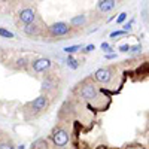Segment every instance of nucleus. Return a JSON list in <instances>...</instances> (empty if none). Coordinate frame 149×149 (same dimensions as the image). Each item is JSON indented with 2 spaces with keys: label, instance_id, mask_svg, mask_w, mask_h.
<instances>
[{
  "label": "nucleus",
  "instance_id": "f257e3e1",
  "mask_svg": "<svg viewBox=\"0 0 149 149\" xmlns=\"http://www.w3.org/2000/svg\"><path fill=\"white\" fill-rule=\"evenodd\" d=\"M79 94L82 98H85L88 102H94L97 98H100V91H98V88L94 84H84Z\"/></svg>",
  "mask_w": 149,
  "mask_h": 149
},
{
  "label": "nucleus",
  "instance_id": "f03ea898",
  "mask_svg": "<svg viewBox=\"0 0 149 149\" xmlns=\"http://www.w3.org/2000/svg\"><path fill=\"white\" fill-rule=\"evenodd\" d=\"M29 106H30V110L33 113H42V112L46 110L48 106H49V98H48L46 94H40L39 97H36L31 103H29Z\"/></svg>",
  "mask_w": 149,
  "mask_h": 149
},
{
  "label": "nucleus",
  "instance_id": "7ed1b4c3",
  "mask_svg": "<svg viewBox=\"0 0 149 149\" xmlns=\"http://www.w3.org/2000/svg\"><path fill=\"white\" fill-rule=\"evenodd\" d=\"M36 18H37V15H36V10L33 8H29L27 6V8L19 9V12H18V21L21 24H24V26L34 24L36 22Z\"/></svg>",
  "mask_w": 149,
  "mask_h": 149
},
{
  "label": "nucleus",
  "instance_id": "20e7f679",
  "mask_svg": "<svg viewBox=\"0 0 149 149\" xmlns=\"http://www.w3.org/2000/svg\"><path fill=\"white\" fill-rule=\"evenodd\" d=\"M49 33L55 37H63V36H67L70 33V24L69 22H64V21H58V22H54L52 26H49Z\"/></svg>",
  "mask_w": 149,
  "mask_h": 149
},
{
  "label": "nucleus",
  "instance_id": "39448f33",
  "mask_svg": "<svg viewBox=\"0 0 149 149\" xmlns=\"http://www.w3.org/2000/svg\"><path fill=\"white\" fill-rule=\"evenodd\" d=\"M52 142H54V145L58 146V148L67 146V143H69V133H67L64 128L57 127V128L52 131Z\"/></svg>",
  "mask_w": 149,
  "mask_h": 149
},
{
  "label": "nucleus",
  "instance_id": "423d86ee",
  "mask_svg": "<svg viewBox=\"0 0 149 149\" xmlns=\"http://www.w3.org/2000/svg\"><path fill=\"white\" fill-rule=\"evenodd\" d=\"M51 60L46 58V57H39L31 61V69L36 72V73H42V72H46L49 67H51Z\"/></svg>",
  "mask_w": 149,
  "mask_h": 149
},
{
  "label": "nucleus",
  "instance_id": "0eeeda50",
  "mask_svg": "<svg viewBox=\"0 0 149 149\" xmlns=\"http://www.w3.org/2000/svg\"><path fill=\"white\" fill-rule=\"evenodd\" d=\"M112 76H113V74H112V70H110V69L102 67V69L95 70V73H94V81L98 82V84H109L110 79H112Z\"/></svg>",
  "mask_w": 149,
  "mask_h": 149
},
{
  "label": "nucleus",
  "instance_id": "6e6552de",
  "mask_svg": "<svg viewBox=\"0 0 149 149\" xmlns=\"http://www.w3.org/2000/svg\"><path fill=\"white\" fill-rule=\"evenodd\" d=\"M116 2L115 0H100V2H97V9L100 12H110L116 8Z\"/></svg>",
  "mask_w": 149,
  "mask_h": 149
},
{
  "label": "nucleus",
  "instance_id": "1a4fd4ad",
  "mask_svg": "<svg viewBox=\"0 0 149 149\" xmlns=\"http://www.w3.org/2000/svg\"><path fill=\"white\" fill-rule=\"evenodd\" d=\"M55 86H57V82H55V79H54L52 76H46V78L42 81V91H45V93L54 90Z\"/></svg>",
  "mask_w": 149,
  "mask_h": 149
},
{
  "label": "nucleus",
  "instance_id": "9d476101",
  "mask_svg": "<svg viewBox=\"0 0 149 149\" xmlns=\"http://www.w3.org/2000/svg\"><path fill=\"white\" fill-rule=\"evenodd\" d=\"M85 22H86V17L85 15H74L69 21V24L73 26V27H82V26H85Z\"/></svg>",
  "mask_w": 149,
  "mask_h": 149
},
{
  "label": "nucleus",
  "instance_id": "9b49d317",
  "mask_svg": "<svg viewBox=\"0 0 149 149\" xmlns=\"http://www.w3.org/2000/svg\"><path fill=\"white\" fill-rule=\"evenodd\" d=\"M22 31L26 33L27 36H37L39 34V26L34 22V24H29V26H24Z\"/></svg>",
  "mask_w": 149,
  "mask_h": 149
},
{
  "label": "nucleus",
  "instance_id": "f8f14e48",
  "mask_svg": "<svg viewBox=\"0 0 149 149\" xmlns=\"http://www.w3.org/2000/svg\"><path fill=\"white\" fill-rule=\"evenodd\" d=\"M66 64H67V67L69 69H72V70H76L78 67H79V61L74 58L73 55H67V58H66Z\"/></svg>",
  "mask_w": 149,
  "mask_h": 149
},
{
  "label": "nucleus",
  "instance_id": "ddd939ff",
  "mask_svg": "<svg viewBox=\"0 0 149 149\" xmlns=\"http://www.w3.org/2000/svg\"><path fill=\"white\" fill-rule=\"evenodd\" d=\"M82 48H84L82 45H72V46H66L63 51H64V54H67V55H73V54L82 51Z\"/></svg>",
  "mask_w": 149,
  "mask_h": 149
},
{
  "label": "nucleus",
  "instance_id": "4468645a",
  "mask_svg": "<svg viewBox=\"0 0 149 149\" xmlns=\"http://www.w3.org/2000/svg\"><path fill=\"white\" fill-rule=\"evenodd\" d=\"M0 36L5 37V39H14V37H15L14 33L9 31V30H6V29H3V27H0Z\"/></svg>",
  "mask_w": 149,
  "mask_h": 149
},
{
  "label": "nucleus",
  "instance_id": "2eb2a0df",
  "mask_svg": "<svg viewBox=\"0 0 149 149\" xmlns=\"http://www.w3.org/2000/svg\"><path fill=\"white\" fill-rule=\"evenodd\" d=\"M100 48H102V51L104 52V55H106V54H113V52H115V51H113V48H112L107 42H103V43L100 45Z\"/></svg>",
  "mask_w": 149,
  "mask_h": 149
},
{
  "label": "nucleus",
  "instance_id": "dca6fc26",
  "mask_svg": "<svg viewBox=\"0 0 149 149\" xmlns=\"http://www.w3.org/2000/svg\"><path fill=\"white\" fill-rule=\"evenodd\" d=\"M142 52V45L140 43H136V45H131V49H130V54L131 55H137Z\"/></svg>",
  "mask_w": 149,
  "mask_h": 149
},
{
  "label": "nucleus",
  "instance_id": "f3484780",
  "mask_svg": "<svg viewBox=\"0 0 149 149\" xmlns=\"http://www.w3.org/2000/svg\"><path fill=\"white\" fill-rule=\"evenodd\" d=\"M134 21H136V19L133 18V19H130L128 22H124V24H122V30H124V31H127V33H130V31L133 30V24H134Z\"/></svg>",
  "mask_w": 149,
  "mask_h": 149
},
{
  "label": "nucleus",
  "instance_id": "a211bd4d",
  "mask_svg": "<svg viewBox=\"0 0 149 149\" xmlns=\"http://www.w3.org/2000/svg\"><path fill=\"white\" fill-rule=\"evenodd\" d=\"M128 33L127 31H124V30H115V31H112L110 34H109V37L110 39H115V37H121V36H127Z\"/></svg>",
  "mask_w": 149,
  "mask_h": 149
},
{
  "label": "nucleus",
  "instance_id": "6ab92c4d",
  "mask_svg": "<svg viewBox=\"0 0 149 149\" xmlns=\"http://www.w3.org/2000/svg\"><path fill=\"white\" fill-rule=\"evenodd\" d=\"M43 146H46V142H45L43 139H39V140H36V142L33 143V149H40V148H43Z\"/></svg>",
  "mask_w": 149,
  "mask_h": 149
},
{
  "label": "nucleus",
  "instance_id": "aec40b11",
  "mask_svg": "<svg viewBox=\"0 0 149 149\" xmlns=\"http://www.w3.org/2000/svg\"><path fill=\"white\" fill-rule=\"evenodd\" d=\"M127 17H128V14H127V12H121V14H119V17L116 18V22H118V24H124V21L127 19Z\"/></svg>",
  "mask_w": 149,
  "mask_h": 149
},
{
  "label": "nucleus",
  "instance_id": "412c9836",
  "mask_svg": "<svg viewBox=\"0 0 149 149\" xmlns=\"http://www.w3.org/2000/svg\"><path fill=\"white\" fill-rule=\"evenodd\" d=\"M130 49H131V45L124 43V45H121V46L118 48V51H119V52H130Z\"/></svg>",
  "mask_w": 149,
  "mask_h": 149
},
{
  "label": "nucleus",
  "instance_id": "4be33fe9",
  "mask_svg": "<svg viewBox=\"0 0 149 149\" xmlns=\"http://www.w3.org/2000/svg\"><path fill=\"white\" fill-rule=\"evenodd\" d=\"M94 45H86V46H84L82 48V51L81 52H84V54H88V52H91V51H94Z\"/></svg>",
  "mask_w": 149,
  "mask_h": 149
},
{
  "label": "nucleus",
  "instance_id": "5701e85b",
  "mask_svg": "<svg viewBox=\"0 0 149 149\" xmlns=\"http://www.w3.org/2000/svg\"><path fill=\"white\" fill-rule=\"evenodd\" d=\"M26 63H27V58H18L17 60V64H18V67H26Z\"/></svg>",
  "mask_w": 149,
  "mask_h": 149
},
{
  "label": "nucleus",
  "instance_id": "b1692460",
  "mask_svg": "<svg viewBox=\"0 0 149 149\" xmlns=\"http://www.w3.org/2000/svg\"><path fill=\"white\" fill-rule=\"evenodd\" d=\"M0 149H15V146H12L10 143H0Z\"/></svg>",
  "mask_w": 149,
  "mask_h": 149
},
{
  "label": "nucleus",
  "instance_id": "393cba45",
  "mask_svg": "<svg viewBox=\"0 0 149 149\" xmlns=\"http://www.w3.org/2000/svg\"><path fill=\"white\" fill-rule=\"evenodd\" d=\"M104 58H106V60H115V58H116V52H113V54H106Z\"/></svg>",
  "mask_w": 149,
  "mask_h": 149
}]
</instances>
